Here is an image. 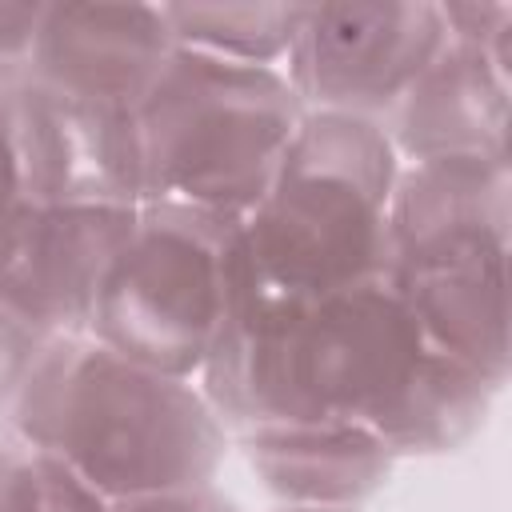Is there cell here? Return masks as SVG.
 Returning a JSON list of instances; mask_svg holds the SVG:
<instances>
[{"mask_svg":"<svg viewBox=\"0 0 512 512\" xmlns=\"http://www.w3.org/2000/svg\"><path fill=\"white\" fill-rule=\"evenodd\" d=\"M428 348L384 276L304 300L240 284L196 384L232 440L292 424L372 428Z\"/></svg>","mask_w":512,"mask_h":512,"instance_id":"1","label":"cell"},{"mask_svg":"<svg viewBox=\"0 0 512 512\" xmlns=\"http://www.w3.org/2000/svg\"><path fill=\"white\" fill-rule=\"evenodd\" d=\"M4 416L16 440L112 504L216 484L232 444L196 380L140 368L88 336L48 340Z\"/></svg>","mask_w":512,"mask_h":512,"instance_id":"2","label":"cell"},{"mask_svg":"<svg viewBox=\"0 0 512 512\" xmlns=\"http://www.w3.org/2000/svg\"><path fill=\"white\" fill-rule=\"evenodd\" d=\"M512 164H400L388 204L384 280L436 352L508 384Z\"/></svg>","mask_w":512,"mask_h":512,"instance_id":"3","label":"cell"},{"mask_svg":"<svg viewBox=\"0 0 512 512\" xmlns=\"http://www.w3.org/2000/svg\"><path fill=\"white\" fill-rule=\"evenodd\" d=\"M396 176L400 156L376 120L308 112L240 220V284L304 300L384 276Z\"/></svg>","mask_w":512,"mask_h":512,"instance_id":"4","label":"cell"},{"mask_svg":"<svg viewBox=\"0 0 512 512\" xmlns=\"http://www.w3.org/2000/svg\"><path fill=\"white\" fill-rule=\"evenodd\" d=\"M132 116L144 204L244 220L308 112L284 68L176 48Z\"/></svg>","mask_w":512,"mask_h":512,"instance_id":"5","label":"cell"},{"mask_svg":"<svg viewBox=\"0 0 512 512\" xmlns=\"http://www.w3.org/2000/svg\"><path fill=\"white\" fill-rule=\"evenodd\" d=\"M240 292V220L140 204L116 252L88 340L180 380H196Z\"/></svg>","mask_w":512,"mask_h":512,"instance_id":"6","label":"cell"},{"mask_svg":"<svg viewBox=\"0 0 512 512\" xmlns=\"http://www.w3.org/2000/svg\"><path fill=\"white\" fill-rule=\"evenodd\" d=\"M448 44L432 0L304 4L284 76L304 112L384 120Z\"/></svg>","mask_w":512,"mask_h":512,"instance_id":"7","label":"cell"},{"mask_svg":"<svg viewBox=\"0 0 512 512\" xmlns=\"http://www.w3.org/2000/svg\"><path fill=\"white\" fill-rule=\"evenodd\" d=\"M140 204L28 200L0 232V304L48 340L88 336L104 276Z\"/></svg>","mask_w":512,"mask_h":512,"instance_id":"8","label":"cell"},{"mask_svg":"<svg viewBox=\"0 0 512 512\" xmlns=\"http://www.w3.org/2000/svg\"><path fill=\"white\" fill-rule=\"evenodd\" d=\"M16 112L28 200L144 204L132 108L64 96L28 80L16 88Z\"/></svg>","mask_w":512,"mask_h":512,"instance_id":"9","label":"cell"},{"mask_svg":"<svg viewBox=\"0 0 512 512\" xmlns=\"http://www.w3.org/2000/svg\"><path fill=\"white\" fill-rule=\"evenodd\" d=\"M176 52L164 4H44L32 84L136 108Z\"/></svg>","mask_w":512,"mask_h":512,"instance_id":"10","label":"cell"},{"mask_svg":"<svg viewBox=\"0 0 512 512\" xmlns=\"http://www.w3.org/2000/svg\"><path fill=\"white\" fill-rule=\"evenodd\" d=\"M512 76L488 52L448 40L404 100L380 120L400 164L508 160Z\"/></svg>","mask_w":512,"mask_h":512,"instance_id":"11","label":"cell"},{"mask_svg":"<svg viewBox=\"0 0 512 512\" xmlns=\"http://www.w3.org/2000/svg\"><path fill=\"white\" fill-rule=\"evenodd\" d=\"M248 468L280 508H360L396 456L368 424H292L236 436Z\"/></svg>","mask_w":512,"mask_h":512,"instance_id":"12","label":"cell"},{"mask_svg":"<svg viewBox=\"0 0 512 512\" xmlns=\"http://www.w3.org/2000/svg\"><path fill=\"white\" fill-rule=\"evenodd\" d=\"M500 384L464 360L428 348L392 404L372 420V432L392 456H440L468 444L492 412Z\"/></svg>","mask_w":512,"mask_h":512,"instance_id":"13","label":"cell"},{"mask_svg":"<svg viewBox=\"0 0 512 512\" xmlns=\"http://www.w3.org/2000/svg\"><path fill=\"white\" fill-rule=\"evenodd\" d=\"M304 4H164L176 48L284 68Z\"/></svg>","mask_w":512,"mask_h":512,"instance_id":"14","label":"cell"},{"mask_svg":"<svg viewBox=\"0 0 512 512\" xmlns=\"http://www.w3.org/2000/svg\"><path fill=\"white\" fill-rule=\"evenodd\" d=\"M0 492H4V512H112L116 508L64 460L40 448H28L12 432L4 440Z\"/></svg>","mask_w":512,"mask_h":512,"instance_id":"15","label":"cell"},{"mask_svg":"<svg viewBox=\"0 0 512 512\" xmlns=\"http://www.w3.org/2000/svg\"><path fill=\"white\" fill-rule=\"evenodd\" d=\"M40 20H44V4L0 0V88L28 84Z\"/></svg>","mask_w":512,"mask_h":512,"instance_id":"16","label":"cell"},{"mask_svg":"<svg viewBox=\"0 0 512 512\" xmlns=\"http://www.w3.org/2000/svg\"><path fill=\"white\" fill-rule=\"evenodd\" d=\"M44 348H48V336H40L36 328H28L20 316H12L0 304V412H8V404L24 388L28 372L44 356Z\"/></svg>","mask_w":512,"mask_h":512,"instance_id":"17","label":"cell"},{"mask_svg":"<svg viewBox=\"0 0 512 512\" xmlns=\"http://www.w3.org/2000/svg\"><path fill=\"white\" fill-rule=\"evenodd\" d=\"M28 204L24 148H20V112L16 88H0V232Z\"/></svg>","mask_w":512,"mask_h":512,"instance_id":"18","label":"cell"},{"mask_svg":"<svg viewBox=\"0 0 512 512\" xmlns=\"http://www.w3.org/2000/svg\"><path fill=\"white\" fill-rule=\"evenodd\" d=\"M112 512H240V504L228 500L216 484H204V488H180V492H156V496L116 500Z\"/></svg>","mask_w":512,"mask_h":512,"instance_id":"19","label":"cell"},{"mask_svg":"<svg viewBox=\"0 0 512 512\" xmlns=\"http://www.w3.org/2000/svg\"><path fill=\"white\" fill-rule=\"evenodd\" d=\"M280 512H360V508H280Z\"/></svg>","mask_w":512,"mask_h":512,"instance_id":"20","label":"cell"}]
</instances>
